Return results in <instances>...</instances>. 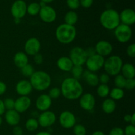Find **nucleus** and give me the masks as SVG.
<instances>
[{
	"mask_svg": "<svg viewBox=\"0 0 135 135\" xmlns=\"http://www.w3.org/2000/svg\"><path fill=\"white\" fill-rule=\"evenodd\" d=\"M61 92L63 97L69 100L79 98L83 94V87L79 80L73 77L64 79L61 85Z\"/></svg>",
	"mask_w": 135,
	"mask_h": 135,
	"instance_id": "f257e3e1",
	"label": "nucleus"
},
{
	"mask_svg": "<svg viewBox=\"0 0 135 135\" xmlns=\"http://www.w3.org/2000/svg\"><path fill=\"white\" fill-rule=\"evenodd\" d=\"M30 83L33 89L37 91H44L50 88L51 79L47 73L44 71H34L30 77Z\"/></svg>",
	"mask_w": 135,
	"mask_h": 135,
	"instance_id": "f03ea898",
	"label": "nucleus"
},
{
	"mask_svg": "<svg viewBox=\"0 0 135 135\" xmlns=\"http://www.w3.org/2000/svg\"><path fill=\"white\" fill-rule=\"evenodd\" d=\"M76 36L75 26L63 23L59 25L55 30V36L58 42L63 44H69L74 41Z\"/></svg>",
	"mask_w": 135,
	"mask_h": 135,
	"instance_id": "7ed1b4c3",
	"label": "nucleus"
},
{
	"mask_svg": "<svg viewBox=\"0 0 135 135\" xmlns=\"http://www.w3.org/2000/svg\"><path fill=\"white\" fill-rule=\"evenodd\" d=\"M100 21L104 28L109 30H115L121 24L119 13L115 9H106L100 15Z\"/></svg>",
	"mask_w": 135,
	"mask_h": 135,
	"instance_id": "20e7f679",
	"label": "nucleus"
},
{
	"mask_svg": "<svg viewBox=\"0 0 135 135\" xmlns=\"http://www.w3.org/2000/svg\"><path fill=\"white\" fill-rule=\"evenodd\" d=\"M123 65V60L119 55H112L105 60L104 68L109 76H116L121 73Z\"/></svg>",
	"mask_w": 135,
	"mask_h": 135,
	"instance_id": "39448f33",
	"label": "nucleus"
},
{
	"mask_svg": "<svg viewBox=\"0 0 135 135\" xmlns=\"http://www.w3.org/2000/svg\"><path fill=\"white\" fill-rule=\"evenodd\" d=\"M114 34L119 42L124 44L128 42L131 39L133 31L131 26L121 23L114 30Z\"/></svg>",
	"mask_w": 135,
	"mask_h": 135,
	"instance_id": "423d86ee",
	"label": "nucleus"
},
{
	"mask_svg": "<svg viewBox=\"0 0 135 135\" xmlns=\"http://www.w3.org/2000/svg\"><path fill=\"white\" fill-rule=\"evenodd\" d=\"M69 57L74 65L83 66L85 64L88 56L85 50L80 47H75L71 49Z\"/></svg>",
	"mask_w": 135,
	"mask_h": 135,
	"instance_id": "0eeeda50",
	"label": "nucleus"
},
{
	"mask_svg": "<svg viewBox=\"0 0 135 135\" xmlns=\"http://www.w3.org/2000/svg\"><path fill=\"white\" fill-rule=\"evenodd\" d=\"M104 62L105 59L104 57L95 54L87 58L85 64L88 71L94 73L104 67Z\"/></svg>",
	"mask_w": 135,
	"mask_h": 135,
	"instance_id": "6e6552de",
	"label": "nucleus"
},
{
	"mask_svg": "<svg viewBox=\"0 0 135 135\" xmlns=\"http://www.w3.org/2000/svg\"><path fill=\"white\" fill-rule=\"evenodd\" d=\"M27 5L24 0H16L11 5V13L14 18H23L26 13Z\"/></svg>",
	"mask_w": 135,
	"mask_h": 135,
	"instance_id": "1a4fd4ad",
	"label": "nucleus"
},
{
	"mask_svg": "<svg viewBox=\"0 0 135 135\" xmlns=\"http://www.w3.org/2000/svg\"><path fill=\"white\" fill-rule=\"evenodd\" d=\"M59 122L64 129H71L76 124V117L72 112L64 111L59 115Z\"/></svg>",
	"mask_w": 135,
	"mask_h": 135,
	"instance_id": "9d476101",
	"label": "nucleus"
},
{
	"mask_svg": "<svg viewBox=\"0 0 135 135\" xmlns=\"http://www.w3.org/2000/svg\"><path fill=\"white\" fill-rule=\"evenodd\" d=\"M39 126L42 127H49L54 125L56 121V115L51 111L43 112L39 115L38 118Z\"/></svg>",
	"mask_w": 135,
	"mask_h": 135,
	"instance_id": "9b49d317",
	"label": "nucleus"
},
{
	"mask_svg": "<svg viewBox=\"0 0 135 135\" xmlns=\"http://www.w3.org/2000/svg\"><path fill=\"white\" fill-rule=\"evenodd\" d=\"M38 15L41 20L46 23H51L54 22L57 18V13L55 10L49 5H46L41 8Z\"/></svg>",
	"mask_w": 135,
	"mask_h": 135,
	"instance_id": "f8f14e48",
	"label": "nucleus"
},
{
	"mask_svg": "<svg viewBox=\"0 0 135 135\" xmlns=\"http://www.w3.org/2000/svg\"><path fill=\"white\" fill-rule=\"evenodd\" d=\"M40 42L36 38H30L25 42V51L26 55L34 56L40 52Z\"/></svg>",
	"mask_w": 135,
	"mask_h": 135,
	"instance_id": "ddd939ff",
	"label": "nucleus"
},
{
	"mask_svg": "<svg viewBox=\"0 0 135 135\" xmlns=\"http://www.w3.org/2000/svg\"><path fill=\"white\" fill-rule=\"evenodd\" d=\"M79 105L86 111H91L94 108L96 100L91 93L83 94L79 98Z\"/></svg>",
	"mask_w": 135,
	"mask_h": 135,
	"instance_id": "4468645a",
	"label": "nucleus"
},
{
	"mask_svg": "<svg viewBox=\"0 0 135 135\" xmlns=\"http://www.w3.org/2000/svg\"><path fill=\"white\" fill-rule=\"evenodd\" d=\"M96 54L102 57L108 56L112 54L113 51V46L110 42L106 40H100L96 43L95 46Z\"/></svg>",
	"mask_w": 135,
	"mask_h": 135,
	"instance_id": "2eb2a0df",
	"label": "nucleus"
},
{
	"mask_svg": "<svg viewBox=\"0 0 135 135\" xmlns=\"http://www.w3.org/2000/svg\"><path fill=\"white\" fill-rule=\"evenodd\" d=\"M31 103V100L28 96H20L15 100L14 109L19 113H23L30 108Z\"/></svg>",
	"mask_w": 135,
	"mask_h": 135,
	"instance_id": "dca6fc26",
	"label": "nucleus"
},
{
	"mask_svg": "<svg viewBox=\"0 0 135 135\" xmlns=\"http://www.w3.org/2000/svg\"><path fill=\"white\" fill-rule=\"evenodd\" d=\"M52 104V99L48 94L40 95L38 97L36 101V107L40 112H46L50 108Z\"/></svg>",
	"mask_w": 135,
	"mask_h": 135,
	"instance_id": "f3484780",
	"label": "nucleus"
},
{
	"mask_svg": "<svg viewBox=\"0 0 135 135\" xmlns=\"http://www.w3.org/2000/svg\"><path fill=\"white\" fill-rule=\"evenodd\" d=\"M15 90L20 96H28L32 91L33 88L29 80H20L16 84Z\"/></svg>",
	"mask_w": 135,
	"mask_h": 135,
	"instance_id": "a211bd4d",
	"label": "nucleus"
},
{
	"mask_svg": "<svg viewBox=\"0 0 135 135\" xmlns=\"http://www.w3.org/2000/svg\"><path fill=\"white\" fill-rule=\"evenodd\" d=\"M120 22L121 24L128 25H134L135 22V12L132 9H123L119 14Z\"/></svg>",
	"mask_w": 135,
	"mask_h": 135,
	"instance_id": "6ab92c4d",
	"label": "nucleus"
},
{
	"mask_svg": "<svg viewBox=\"0 0 135 135\" xmlns=\"http://www.w3.org/2000/svg\"><path fill=\"white\" fill-rule=\"evenodd\" d=\"M5 119L7 123L11 126H17L21 121L20 113L15 109L7 110L5 113Z\"/></svg>",
	"mask_w": 135,
	"mask_h": 135,
	"instance_id": "aec40b11",
	"label": "nucleus"
},
{
	"mask_svg": "<svg viewBox=\"0 0 135 135\" xmlns=\"http://www.w3.org/2000/svg\"><path fill=\"white\" fill-rule=\"evenodd\" d=\"M57 65L61 71L64 72H69L71 71L74 65L69 57L63 56L58 59L57 61Z\"/></svg>",
	"mask_w": 135,
	"mask_h": 135,
	"instance_id": "412c9836",
	"label": "nucleus"
},
{
	"mask_svg": "<svg viewBox=\"0 0 135 135\" xmlns=\"http://www.w3.org/2000/svg\"><path fill=\"white\" fill-rule=\"evenodd\" d=\"M13 61L16 67L21 69L28 63V58L25 52L18 51L15 54L13 57Z\"/></svg>",
	"mask_w": 135,
	"mask_h": 135,
	"instance_id": "4be33fe9",
	"label": "nucleus"
},
{
	"mask_svg": "<svg viewBox=\"0 0 135 135\" xmlns=\"http://www.w3.org/2000/svg\"><path fill=\"white\" fill-rule=\"evenodd\" d=\"M83 76L87 84L90 86H96L98 85L99 76L94 73L90 71H86L83 73Z\"/></svg>",
	"mask_w": 135,
	"mask_h": 135,
	"instance_id": "5701e85b",
	"label": "nucleus"
},
{
	"mask_svg": "<svg viewBox=\"0 0 135 135\" xmlns=\"http://www.w3.org/2000/svg\"><path fill=\"white\" fill-rule=\"evenodd\" d=\"M121 72L122 75L126 79H134L135 77V69L133 65L127 63L123 65Z\"/></svg>",
	"mask_w": 135,
	"mask_h": 135,
	"instance_id": "b1692460",
	"label": "nucleus"
},
{
	"mask_svg": "<svg viewBox=\"0 0 135 135\" xmlns=\"http://www.w3.org/2000/svg\"><path fill=\"white\" fill-rule=\"evenodd\" d=\"M102 109L104 113L111 114L113 113L116 109L115 101L112 98H107L104 100L102 104Z\"/></svg>",
	"mask_w": 135,
	"mask_h": 135,
	"instance_id": "393cba45",
	"label": "nucleus"
},
{
	"mask_svg": "<svg viewBox=\"0 0 135 135\" xmlns=\"http://www.w3.org/2000/svg\"><path fill=\"white\" fill-rule=\"evenodd\" d=\"M65 23L74 26L78 21V15L74 11H69L65 14L64 17Z\"/></svg>",
	"mask_w": 135,
	"mask_h": 135,
	"instance_id": "a878e982",
	"label": "nucleus"
},
{
	"mask_svg": "<svg viewBox=\"0 0 135 135\" xmlns=\"http://www.w3.org/2000/svg\"><path fill=\"white\" fill-rule=\"evenodd\" d=\"M109 95H110V98H112L113 100H120L124 97L125 96V92H124L123 89L119 88H112L110 90L109 92Z\"/></svg>",
	"mask_w": 135,
	"mask_h": 135,
	"instance_id": "bb28decb",
	"label": "nucleus"
},
{
	"mask_svg": "<svg viewBox=\"0 0 135 135\" xmlns=\"http://www.w3.org/2000/svg\"><path fill=\"white\" fill-rule=\"evenodd\" d=\"M40 9L41 7L38 3L33 2L27 5L26 13L31 16H35L39 14Z\"/></svg>",
	"mask_w": 135,
	"mask_h": 135,
	"instance_id": "cd10ccee",
	"label": "nucleus"
},
{
	"mask_svg": "<svg viewBox=\"0 0 135 135\" xmlns=\"http://www.w3.org/2000/svg\"><path fill=\"white\" fill-rule=\"evenodd\" d=\"M38 127H39V123H38V120L34 117L28 119L25 123V127H26V130L30 132H33L36 131L38 129Z\"/></svg>",
	"mask_w": 135,
	"mask_h": 135,
	"instance_id": "c85d7f7f",
	"label": "nucleus"
},
{
	"mask_svg": "<svg viewBox=\"0 0 135 135\" xmlns=\"http://www.w3.org/2000/svg\"><path fill=\"white\" fill-rule=\"evenodd\" d=\"M110 88L108 84H100L96 89L97 94L101 98H105L109 94Z\"/></svg>",
	"mask_w": 135,
	"mask_h": 135,
	"instance_id": "c756f323",
	"label": "nucleus"
},
{
	"mask_svg": "<svg viewBox=\"0 0 135 135\" xmlns=\"http://www.w3.org/2000/svg\"><path fill=\"white\" fill-rule=\"evenodd\" d=\"M71 72L72 73L73 77L74 79H76L77 80H79L83 76V73H84V69H83V66L73 65Z\"/></svg>",
	"mask_w": 135,
	"mask_h": 135,
	"instance_id": "7c9ffc66",
	"label": "nucleus"
},
{
	"mask_svg": "<svg viewBox=\"0 0 135 135\" xmlns=\"http://www.w3.org/2000/svg\"><path fill=\"white\" fill-rule=\"evenodd\" d=\"M125 83H126V79L122 75H116L114 79V83L115 87L119 88H124L125 86Z\"/></svg>",
	"mask_w": 135,
	"mask_h": 135,
	"instance_id": "2f4dec72",
	"label": "nucleus"
},
{
	"mask_svg": "<svg viewBox=\"0 0 135 135\" xmlns=\"http://www.w3.org/2000/svg\"><path fill=\"white\" fill-rule=\"evenodd\" d=\"M21 73L23 76H26V77H30L34 72V69L32 65L28 64L23 67L21 69Z\"/></svg>",
	"mask_w": 135,
	"mask_h": 135,
	"instance_id": "473e14b6",
	"label": "nucleus"
},
{
	"mask_svg": "<svg viewBox=\"0 0 135 135\" xmlns=\"http://www.w3.org/2000/svg\"><path fill=\"white\" fill-rule=\"evenodd\" d=\"M73 128V133L75 135L86 134V129L85 127L81 124H75Z\"/></svg>",
	"mask_w": 135,
	"mask_h": 135,
	"instance_id": "72a5a7b5",
	"label": "nucleus"
},
{
	"mask_svg": "<svg viewBox=\"0 0 135 135\" xmlns=\"http://www.w3.org/2000/svg\"><path fill=\"white\" fill-rule=\"evenodd\" d=\"M61 92L60 88L58 87H54L50 90L48 95L51 99H57L61 96Z\"/></svg>",
	"mask_w": 135,
	"mask_h": 135,
	"instance_id": "f704fd0d",
	"label": "nucleus"
},
{
	"mask_svg": "<svg viewBox=\"0 0 135 135\" xmlns=\"http://www.w3.org/2000/svg\"><path fill=\"white\" fill-rule=\"evenodd\" d=\"M4 105L6 110H11V109H14L15 106V100L13 98H7L5 99L3 101Z\"/></svg>",
	"mask_w": 135,
	"mask_h": 135,
	"instance_id": "c9c22d12",
	"label": "nucleus"
},
{
	"mask_svg": "<svg viewBox=\"0 0 135 135\" xmlns=\"http://www.w3.org/2000/svg\"><path fill=\"white\" fill-rule=\"evenodd\" d=\"M67 5L72 11L75 10L80 7V0H67Z\"/></svg>",
	"mask_w": 135,
	"mask_h": 135,
	"instance_id": "e433bc0d",
	"label": "nucleus"
},
{
	"mask_svg": "<svg viewBox=\"0 0 135 135\" xmlns=\"http://www.w3.org/2000/svg\"><path fill=\"white\" fill-rule=\"evenodd\" d=\"M135 87V79H126L125 88L129 90H132Z\"/></svg>",
	"mask_w": 135,
	"mask_h": 135,
	"instance_id": "4c0bfd02",
	"label": "nucleus"
},
{
	"mask_svg": "<svg viewBox=\"0 0 135 135\" xmlns=\"http://www.w3.org/2000/svg\"><path fill=\"white\" fill-rule=\"evenodd\" d=\"M127 54L129 57L134 58L135 57V44H131L127 48Z\"/></svg>",
	"mask_w": 135,
	"mask_h": 135,
	"instance_id": "58836bf2",
	"label": "nucleus"
},
{
	"mask_svg": "<svg viewBox=\"0 0 135 135\" xmlns=\"http://www.w3.org/2000/svg\"><path fill=\"white\" fill-rule=\"evenodd\" d=\"M124 135H135V126L129 125L125 127L124 130Z\"/></svg>",
	"mask_w": 135,
	"mask_h": 135,
	"instance_id": "ea45409f",
	"label": "nucleus"
},
{
	"mask_svg": "<svg viewBox=\"0 0 135 135\" xmlns=\"http://www.w3.org/2000/svg\"><path fill=\"white\" fill-rule=\"evenodd\" d=\"M109 80L110 78L107 73H102L99 76V83H101V84H107L109 83Z\"/></svg>",
	"mask_w": 135,
	"mask_h": 135,
	"instance_id": "a19ab883",
	"label": "nucleus"
},
{
	"mask_svg": "<svg viewBox=\"0 0 135 135\" xmlns=\"http://www.w3.org/2000/svg\"><path fill=\"white\" fill-rule=\"evenodd\" d=\"M109 135H124V130L121 127H114L110 131Z\"/></svg>",
	"mask_w": 135,
	"mask_h": 135,
	"instance_id": "79ce46f5",
	"label": "nucleus"
},
{
	"mask_svg": "<svg viewBox=\"0 0 135 135\" xmlns=\"http://www.w3.org/2000/svg\"><path fill=\"white\" fill-rule=\"evenodd\" d=\"M94 0H80V5L84 8H89L92 5Z\"/></svg>",
	"mask_w": 135,
	"mask_h": 135,
	"instance_id": "37998d69",
	"label": "nucleus"
},
{
	"mask_svg": "<svg viewBox=\"0 0 135 135\" xmlns=\"http://www.w3.org/2000/svg\"><path fill=\"white\" fill-rule=\"evenodd\" d=\"M33 59H34V61L35 62L36 64L37 65L42 64L44 61L43 56H42V54H40V53L34 55V57H33Z\"/></svg>",
	"mask_w": 135,
	"mask_h": 135,
	"instance_id": "c03bdc74",
	"label": "nucleus"
},
{
	"mask_svg": "<svg viewBox=\"0 0 135 135\" xmlns=\"http://www.w3.org/2000/svg\"><path fill=\"white\" fill-rule=\"evenodd\" d=\"M13 135H23L22 129L19 126H15L13 129Z\"/></svg>",
	"mask_w": 135,
	"mask_h": 135,
	"instance_id": "a18cd8bd",
	"label": "nucleus"
},
{
	"mask_svg": "<svg viewBox=\"0 0 135 135\" xmlns=\"http://www.w3.org/2000/svg\"><path fill=\"white\" fill-rule=\"evenodd\" d=\"M7 90V85L4 82L0 81V96L3 94Z\"/></svg>",
	"mask_w": 135,
	"mask_h": 135,
	"instance_id": "49530a36",
	"label": "nucleus"
},
{
	"mask_svg": "<svg viewBox=\"0 0 135 135\" xmlns=\"http://www.w3.org/2000/svg\"><path fill=\"white\" fill-rule=\"evenodd\" d=\"M5 112H6V109H5V105H4L3 101L0 100V116L3 115L5 113Z\"/></svg>",
	"mask_w": 135,
	"mask_h": 135,
	"instance_id": "de8ad7c7",
	"label": "nucleus"
},
{
	"mask_svg": "<svg viewBox=\"0 0 135 135\" xmlns=\"http://www.w3.org/2000/svg\"><path fill=\"white\" fill-rule=\"evenodd\" d=\"M85 51H86V55L87 56H88V57L96 54L95 49L92 48V47H89V48H88L87 50H86Z\"/></svg>",
	"mask_w": 135,
	"mask_h": 135,
	"instance_id": "09e8293b",
	"label": "nucleus"
},
{
	"mask_svg": "<svg viewBox=\"0 0 135 135\" xmlns=\"http://www.w3.org/2000/svg\"><path fill=\"white\" fill-rule=\"evenodd\" d=\"M131 115L127 114L124 116V121L127 123L131 122Z\"/></svg>",
	"mask_w": 135,
	"mask_h": 135,
	"instance_id": "8fccbe9b",
	"label": "nucleus"
},
{
	"mask_svg": "<svg viewBox=\"0 0 135 135\" xmlns=\"http://www.w3.org/2000/svg\"><path fill=\"white\" fill-rule=\"evenodd\" d=\"M131 125H134L135 126V113H133L131 115Z\"/></svg>",
	"mask_w": 135,
	"mask_h": 135,
	"instance_id": "3c124183",
	"label": "nucleus"
},
{
	"mask_svg": "<svg viewBox=\"0 0 135 135\" xmlns=\"http://www.w3.org/2000/svg\"><path fill=\"white\" fill-rule=\"evenodd\" d=\"M92 135H105V134L101 131H96L94 132Z\"/></svg>",
	"mask_w": 135,
	"mask_h": 135,
	"instance_id": "603ef678",
	"label": "nucleus"
},
{
	"mask_svg": "<svg viewBox=\"0 0 135 135\" xmlns=\"http://www.w3.org/2000/svg\"><path fill=\"white\" fill-rule=\"evenodd\" d=\"M36 135H51V133H48L47 131H42V132H39V133H37Z\"/></svg>",
	"mask_w": 135,
	"mask_h": 135,
	"instance_id": "864d4df0",
	"label": "nucleus"
},
{
	"mask_svg": "<svg viewBox=\"0 0 135 135\" xmlns=\"http://www.w3.org/2000/svg\"><path fill=\"white\" fill-rule=\"evenodd\" d=\"M41 1H42V2L45 3H51L54 0H40Z\"/></svg>",
	"mask_w": 135,
	"mask_h": 135,
	"instance_id": "5fc2aeb1",
	"label": "nucleus"
},
{
	"mask_svg": "<svg viewBox=\"0 0 135 135\" xmlns=\"http://www.w3.org/2000/svg\"><path fill=\"white\" fill-rule=\"evenodd\" d=\"M14 22L15 24H19L21 22V19L19 18H14Z\"/></svg>",
	"mask_w": 135,
	"mask_h": 135,
	"instance_id": "6e6d98bb",
	"label": "nucleus"
},
{
	"mask_svg": "<svg viewBox=\"0 0 135 135\" xmlns=\"http://www.w3.org/2000/svg\"><path fill=\"white\" fill-rule=\"evenodd\" d=\"M2 123H3V119H2V117H1V116H0V126H1V125Z\"/></svg>",
	"mask_w": 135,
	"mask_h": 135,
	"instance_id": "4d7b16f0",
	"label": "nucleus"
}]
</instances>
